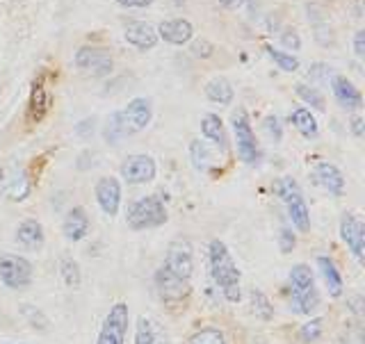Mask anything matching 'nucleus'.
<instances>
[{
    "label": "nucleus",
    "instance_id": "f257e3e1",
    "mask_svg": "<svg viewBox=\"0 0 365 344\" xmlns=\"http://www.w3.org/2000/svg\"><path fill=\"white\" fill-rule=\"evenodd\" d=\"M151 117H153L151 100L142 96L133 98L125 108L110 114L108 125H106V140L110 144H119L125 137L142 132L146 125L151 123Z\"/></svg>",
    "mask_w": 365,
    "mask_h": 344
},
{
    "label": "nucleus",
    "instance_id": "f03ea898",
    "mask_svg": "<svg viewBox=\"0 0 365 344\" xmlns=\"http://www.w3.org/2000/svg\"><path fill=\"white\" fill-rule=\"evenodd\" d=\"M210 273L212 281L220 285L226 301L237 303L242 299V292H240V269L233 262L231 254H228L226 244L220 242V239L210 242Z\"/></svg>",
    "mask_w": 365,
    "mask_h": 344
},
{
    "label": "nucleus",
    "instance_id": "7ed1b4c3",
    "mask_svg": "<svg viewBox=\"0 0 365 344\" xmlns=\"http://www.w3.org/2000/svg\"><path fill=\"white\" fill-rule=\"evenodd\" d=\"M292 285V311L299 315H311L319 306V294L315 290V278L308 265H294L290 269Z\"/></svg>",
    "mask_w": 365,
    "mask_h": 344
},
{
    "label": "nucleus",
    "instance_id": "20e7f679",
    "mask_svg": "<svg viewBox=\"0 0 365 344\" xmlns=\"http://www.w3.org/2000/svg\"><path fill=\"white\" fill-rule=\"evenodd\" d=\"M125 224L133 231H148V228H158L167 224V208L160 197H142L128 205L125 212Z\"/></svg>",
    "mask_w": 365,
    "mask_h": 344
},
{
    "label": "nucleus",
    "instance_id": "39448f33",
    "mask_svg": "<svg viewBox=\"0 0 365 344\" xmlns=\"http://www.w3.org/2000/svg\"><path fill=\"white\" fill-rule=\"evenodd\" d=\"M277 194L283 199L285 208H288V217L297 231L299 233L311 231V212H308V205L304 201L299 185L292 178H281L277 182Z\"/></svg>",
    "mask_w": 365,
    "mask_h": 344
},
{
    "label": "nucleus",
    "instance_id": "423d86ee",
    "mask_svg": "<svg viewBox=\"0 0 365 344\" xmlns=\"http://www.w3.org/2000/svg\"><path fill=\"white\" fill-rule=\"evenodd\" d=\"M32 192V180L28 171L19 162H7L0 167V197L11 203H21L30 197Z\"/></svg>",
    "mask_w": 365,
    "mask_h": 344
},
{
    "label": "nucleus",
    "instance_id": "0eeeda50",
    "mask_svg": "<svg viewBox=\"0 0 365 344\" xmlns=\"http://www.w3.org/2000/svg\"><path fill=\"white\" fill-rule=\"evenodd\" d=\"M233 132H235V146H237V155L242 157V162L247 165H256L260 151H258V142L256 135L251 130V123L245 110L233 112Z\"/></svg>",
    "mask_w": 365,
    "mask_h": 344
},
{
    "label": "nucleus",
    "instance_id": "6e6552de",
    "mask_svg": "<svg viewBox=\"0 0 365 344\" xmlns=\"http://www.w3.org/2000/svg\"><path fill=\"white\" fill-rule=\"evenodd\" d=\"M0 281L9 290H26L32 283V265L23 256H0Z\"/></svg>",
    "mask_w": 365,
    "mask_h": 344
},
{
    "label": "nucleus",
    "instance_id": "1a4fd4ad",
    "mask_svg": "<svg viewBox=\"0 0 365 344\" xmlns=\"http://www.w3.org/2000/svg\"><path fill=\"white\" fill-rule=\"evenodd\" d=\"M128 306L114 303L110 313L106 315V322L101 326V333L96 344H125V333H128Z\"/></svg>",
    "mask_w": 365,
    "mask_h": 344
},
{
    "label": "nucleus",
    "instance_id": "9d476101",
    "mask_svg": "<svg viewBox=\"0 0 365 344\" xmlns=\"http://www.w3.org/2000/svg\"><path fill=\"white\" fill-rule=\"evenodd\" d=\"M76 66L80 71L91 73L94 78H106L112 73L114 62L108 51L94 48V46H83V48H78L76 53Z\"/></svg>",
    "mask_w": 365,
    "mask_h": 344
},
{
    "label": "nucleus",
    "instance_id": "9b49d317",
    "mask_svg": "<svg viewBox=\"0 0 365 344\" xmlns=\"http://www.w3.org/2000/svg\"><path fill=\"white\" fill-rule=\"evenodd\" d=\"M158 174L155 160L151 155H128L121 165V178L130 185H144V182H151Z\"/></svg>",
    "mask_w": 365,
    "mask_h": 344
},
{
    "label": "nucleus",
    "instance_id": "f8f14e48",
    "mask_svg": "<svg viewBox=\"0 0 365 344\" xmlns=\"http://www.w3.org/2000/svg\"><path fill=\"white\" fill-rule=\"evenodd\" d=\"M165 267L171 273H176V276L182 278V281H190L192 278L194 258H192V246H190L187 239H176V242L169 244Z\"/></svg>",
    "mask_w": 365,
    "mask_h": 344
},
{
    "label": "nucleus",
    "instance_id": "ddd939ff",
    "mask_svg": "<svg viewBox=\"0 0 365 344\" xmlns=\"http://www.w3.org/2000/svg\"><path fill=\"white\" fill-rule=\"evenodd\" d=\"M155 285H158L160 296H163V301H167V303L182 301L190 294V281L178 278L176 273H171L165 265L155 273Z\"/></svg>",
    "mask_w": 365,
    "mask_h": 344
},
{
    "label": "nucleus",
    "instance_id": "4468645a",
    "mask_svg": "<svg viewBox=\"0 0 365 344\" xmlns=\"http://www.w3.org/2000/svg\"><path fill=\"white\" fill-rule=\"evenodd\" d=\"M96 201L108 217H117L121 208V182L112 176H103L96 182Z\"/></svg>",
    "mask_w": 365,
    "mask_h": 344
},
{
    "label": "nucleus",
    "instance_id": "2eb2a0df",
    "mask_svg": "<svg viewBox=\"0 0 365 344\" xmlns=\"http://www.w3.org/2000/svg\"><path fill=\"white\" fill-rule=\"evenodd\" d=\"M311 178L317 187H322L329 194H336V197H340V194L345 192V176H342V171L331 162H317L311 169Z\"/></svg>",
    "mask_w": 365,
    "mask_h": 344
},
{
    "label": "nucleus",
    "instance_id": "dca6fc26",
    "mask_svg": "<svg viewBox=\"0 0 365 344\" xmlns=\"http://www.w3.org/2000/svg\"><path fill=\"white\" fill-rule=\"evenodd\" d=\"M340 237L345 239V244L351 249V254L359 260L365 256V224L354 214H345L340 221Z\"/></svg>",
    "mask_w": 365,
    "mask_h": 344
},
{
    "label": "nucleus",
    "instance_id": "f3484780",
    "mask_svg": "<svg viewBox=\"0 0 365 344\" xmlns=\"http://www.w3.org/2000/svg\"><path fill=\"white\" fill-rule=\"evenodd\" d=\"M158 39H165L171 46H185L194 37V26L187 19H169L158 26Z\"/></svg>",
    "mask_w": 365,
    "mask_h": 344
},
{
    "label": "nucleus",
    "instance_id": "a211bd4d",
    "mask_svg": "<svg viewBox=\"0 0 365 344\" xmlns=\"http://www.w3.org/2000/svg\"><path fill=\"white\" fill-rule=\"evenodd\" d=\"M123 37L130 46H135V48L142 51V53L155 48V43H158L155 28L151 26V23H144V21H130L123 30Z\"/></svg>",
    "mask_w": 365,
    "mask_h": 344
},
{
    "label": "nucleus",
    "instance_id": "6ab92c4d",
    "mask_svg": "<svg viewBox=\"0 0 365 344\" xmlns=\"http://www.w3.org/2000/svg\"><path fill=\"white\" fill-rule=\"evenodd\" d=\"M331 91H334V96H336L340 108H345V110H361L363 108L361 91L347 75H334V78H331Z\"/></svg>",
    "mask_w": 365,
    "mask_h": 344
},
{
    "label": "nucleus",
    "instance_id": "aec40b11",
    "mask_svg": "<svg viewBox=\"0 0 365 344\" xmlns=\"http://www.w3.org/2000/svg\"><path fill=\"white\" fill-rule=\"evenodd\" d=\"M48 108H51V94H48V89H46L43 78H39L32 83L30 100H28V121L39 123L46 117Z\"/></svg>",
    "mask_w": 365,
    "mask_h": 344
},
{
    "label": "nucleus",
    "instance_id": "412c9836",
    "mask_svg": "<svg viewBox=\"0 0 365 344\" xmlns=\"http://www.w3.org/2000/svg\"><path fill=\"white\" fill-rule=\"evenodd\" d=\"M62 233L68 242H80L85 239V235L89 233V217L85 212V208H71L64 217L62 224Z\"/></svg>",
    "mask_w": 365,
    "mask_h": 344
},
{
    "label": "nucleus",
    "instance_id": "4be33fe9",
    "mask_svg": "<svg viewBox=\"0 0 365 344\" xmlns=\"http://www.w3.org/2000/svg\"><path fill=\"white\" fill-rule=\"evenodd\" d=\"M16 242L23 249H28V251H39V249H43V242H46L43 226L37 219L21 221L19 228H16Z\"/></svg>",
    "mask_w": 365,
    "mask_h": 344
},
{
    "label": "nucleus",
    "instance_id": "5701e85b",
    "mask_svg": "<svg viewBox=\"0 0 365 344\" xmlns=\"http://www.w3.org/2000/svg\"><path fill=\"white\" fill-rule=\"evenodd\" d=\"M201 132L205 140H210L217 148H222V151H226V132H224V123L222 119L217 117V114H203L201 119Z\"/></svg>",
    "mask_w": 365,
    "mask_h": 344
},
{
    "label": "nucleus",
    "instance_id": "b1692460",
    "mask_svg": "<svg viewBox=\"0 0 365 344\" xmlns=\"http://www.w3.org/2000/svg\"><path fill=\"white\" fill-rule=\"evenodd\" d=\"M135 344H167V338L163 335V330L158 328L153 319L140 317L135 328Z\"/></svg>",
    "mask_w": 365,
    "mask_h": 344
},
{
    "label": "nucleus",
    "instance_id": "393cba45",
    "mask_svg": "<svg viewBox=\"0 0 365 344\" xmlns=\"http://www.w3.org/2000/svg\"><path fill=\"white\" fill-rule=\"evenodd\" d=\"M317 267L319 271H322V278L327 283V288H329V294L331 296H340L342 294V276H340V271L336 267V262L327 258V256H319L317 258Z\"/></svg>",
    "mask_w": 365,
    "mask_h": 344
},
{
    "label": "nucleus",
    "instance_id": "a878e982",
    "mask_svg": "<svg viewBox=\"0 0 365 344\" xmlns=\"http://www.w3.org/2000/svg\"><path fill=\"white\" fill-rule=\"evenodd\" d=\"M290 121L297 130H299L306 140H315V137L319 135V125L315 121V117L311 114V110H306V108H294L290 112Z\"/></svg>",
    "mask_w": 365,
    "mask_h": 344
},
{
    "label": "nucleus",
    "instance_id": "bb28decb",
    "mask_svg": "<svg viewBox=\"0 0 365 344\" xmlns=\"http://www.w3.org/2000/svg\"><path fill=\"white\" fill-rule=\"evenodd\" d=\"M205 96H208L212 103H220V105H231L235 91H233V85L220 75V78H212L210 83L205 85Z\"/></svg>",
    "mask_w": 365,
    "mask_h": 344
},
{
    "label": "nucleus",
    "instance_id": "cd10ccee",
    "mask_svg": "<svg viewBox=\"0 0 365 344\" xmlns=\"http://www.w3.org/2000/svg\"><path fill=\"white\" fill-rule=\"evenodd\" d=\"M190 155H192L194 167H197L199 171H203V174H205V171H210V167L215 165V157L208 151V146H205L203 142H199V140H194L190 144Z\"/></svg>",
    "mask_w": 365,
    "mask_h": 344
},
{
    "label": "nucleus",
    "instance_id": "c85d7f7f",
    "mask_svg": "<svg viewBox=\"0 0 365 344\" xmlns=\"http://www.w3.org/2000/svg\"><path fill=\"white\" fill-rule=\"evenodd\" d=\"M265 53L269 55V60H274L279 64L281 71L285 73H294L297 68H299V60L292 55V53H285V51H279V48H274V46H265Z\"/></svg>",
    "mask_w": 365,
    "mask_h": 344
},
{
    "label": "nucleus",
    "instance_id": "c756f323",
    "mask_svg": "<svg viewBox=\"0 0 365 344\" xmlns=\"http://www.w3.org/2000/svg\"><path fill=\"white\" fill-rule=\"evenodd\" d=\"M60 273H62L64 285H68V288H80V281H83V276H80V267H78V262L73 258H62Z\"/></svg>",
    "mask_w": 365,
    "mask_h": 344
},
{
    "label": "nucleus",
    "instance_id": "7c9ffc66",
    "mask_svg": "<svg viewBox=\"0 0 365 344\" xmlns=\"http://www.w3.org/2000/svg\"><path fill=\"white\" fill-rule=\"evenodd\" d=\"M297 89V96H299L306 105H311V108H315V110H319V112H324L327 108H324V96L319 94V91L315 89V87H308V85H304V83H299L294 87Z\"/></svg>",
    "mask_w": 365,
    "mask_h": 344
},
{
    "label": "nucleus",
    "instance_id": "2f4dec72",
    "mask_svg": "<svg viewBox=\"0 0 365 344\" xmlns=\"http://www.w3.org/2000/svg\"><path fill=\"white\" fill-rule=\"evenodd\" d=\"M251 308H254V315L260 319H272L274 308L269 303V299L260 290H251Z\"/></svg>",
    "mask_w": 365,
    "mask_h": 344
},
{
    "label": "nucleus",
    "instance_id": "473e14b6",
    "mask_svg": "<svg viewBox=\"0 0 365 344\" xmlns=\"http://www.w3.org/2000/svg\"><path fill=\"white\" fill-rule=\"evenodd\" d=\"M187 344H226V338L220 328H201L187 340Z\"/></svg>",
    "mask_w": 365,
    "mask_h": 344
},
{
    "label": "nucleus",
    "instance_id": "72a5a7b5",
    "mask_svg": "<svg viewBox=\"0 0 365 344\" xmlns=\"http://www.w3.org/2000/svg\"><path fill=\"white\" fill-rule=\"evenodd\" d=\"M324 330V319H311V322H306L299 330V338L304 342H315L319 335H322Z\"/></svg>",
    "mask_w": 365,
    "mask_h": 344
},
{
    "label": "nucleus",
    "instance_id": "f704fd0d",
    "mask_svg": "<svg viewBox=\"0 0 365 344\" xmlns=\"http://www.w3.org/2000/svg\"><path fill=\"white\" fill-rule=\"evenodd\" d=\"M331 68L329 64H324V62H315V64H311V71H308V78L313 80V83H319V85H324V83H329L331 80Z\"/></svg>",
    "mask_w": 365,
    "mask_h": 344
},
{
    "label": "nucleus",
    "instance_id": "c9c22d12",
    "mask_svg": "<svg viewBox=\"0 0 365 344\" xmlns=\"http://www.w3.org/2000/svg\"><path fill=\"white\" fill-rule=\"evenodd\" d=\"M212 53H215V46L208 39H197L192 43V55L199 57V60H208V57H212Z\"/></svg>",
    "mask_w": 365,
    "mask_h": 344
},
{
    "label": "nucleus",
    "instance_id": "e433bc0d",
    "mask_svg": "<svg viewBox=\"0 0 365 344\" xmlns=\"http://www.w3.org/2000/svg\"><path fill=\"white\" fill-rule=\"evenodd\" d=\"M281 41H283L285 48H290V51H299L302 48V39H299V34H297L294 30H283Z\"/></svg>",
    "mask_w": 365,
    "mask_h": 344
},
{
    "label": "nucleus",
    "instance_id": "4c0bfd02",
    "mask_svg": "<svg viewBox=\"0 0 365 344\" xmlns=\"http://www.w3.org/2000/svg\"><path fill=\"white\" fill-rule=\"evenodd\" d=\"M265 130L269 132V137H272V140L274 142H279L281 140V123H279V119L277 117H274V114H269V117L265 119Z\"/></svg>",
    "mask_w": 365,
    "mask_h": 344
},
{
    "label": "nucleus",
    "instance_id": "58836bf2",
    "mask_svg": "<svg viewBox=\"0 0 365 344\" xmlns=\"http://www.w3.org/2000/svg\"><path fill=\"white\" fill-rule=\"evenodd\" d=\"M294 244H297V239H294L292 231L283 228V231H281V251H283V254H290V251L294 249Z\"/></svg>",
    "mask_w": 365,
    "mask_h": 344
},
{
    "label": "nucleus",
    "instance_id": "ea45409f",
    "mask_svg": "<svg viewBox=\"0 0 365 344\" xmlns=\"http://www.w3.org/2000/svg\"><path fill=\"white\" fill-rule=\"evenodd\" d=\"M354 53H356V57H365V32L363 30L354 34Z\"/></svg>",
    "mask_w": 365,
    "mask_h": 344
},
{
    "label": "nucleus",
    "instance_id": "a19ab883",
    "mask_svg": "<svg viewBox=\"0 0 365 344\" xmlns=\"http://www.w3.org/2000/svg\"><path fill=\"white\" fill-rule=\"evenodd\" d=\"M121 7H128V9H140V7H148L153 5V0H117Z\"/></svg>",
    "mask_w": 365,
    "mask_h": 344
},
{
    "label": "nucleus",
    "instance_id": "79ce46f5",
    "mask_svg": "<svg viewBox=\"0 0 365 344\" xmlns=\"http://www.w3.org/2000/svg\"><path fill=\"white\" fill-rule=\"evenodd\" d=\"M351 132L356 135V137L363 135V119H361V117H354V119H351Z\"/></svg>",
    "mask_w": 365,
    "mask_h": 344
},
{
    "label": "nucleus",
    "instance_id": "37998d69",
    "mask_svg": "<svg viewBox=\"0 0 365 344\" xmlns=\"http://www.w3.org/2000/svg\"><path fill=\"white\" fill-rule=\"evenodd\" d=\"M245 0H220V5L224 9H237V7H242Z\"/></svg>",
    "mask_w": 365,
    "mask_h": 344
},
{
    "label": "nucleus",
    "instance_id": "c03bdc74",
    "mask_svg": "<svg viewBox=\"0 0 365 344\" xmlns=\"http://www.w3.org/2000/svg\"><path fill=\"white\" fill-rule=\"evenodd\" d=\"M182 3H185V0H174V5H182Z\"/></svg>",
    "mask_w": 365,
    "mask_h": 344
}]
</instances>
